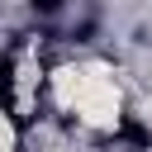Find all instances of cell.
I'll return each instance as SVG.
<instances>
[{"label":"cell","instance_id":"obj_2","mask_svg":"<svg viewBox=\"0 0 152 152\" xmlns=\"http://www.w3.org/2000/svg\"><path fill=\"white\" fill-rule=\"evenodd\" d=\"M0 152H19V128H14L5 104H0Z\"/></svg>","mask_w":152,"mask_h":152},{"label":"cell","instance_id":"obj_1","mask_svg":"<svg viewBox=\"0 0 152 152\" xmlns=\"http://www.w3.org/2000/svg\"><path fill=\"white\" fill-rule=\"evenodd\" d=\"M48 100L62 119H76L86 133H119L128 90L114 62L104 57H66L48 71Z\"/></svg>","mask_w":152,"mask_h":152}]
</instances>
